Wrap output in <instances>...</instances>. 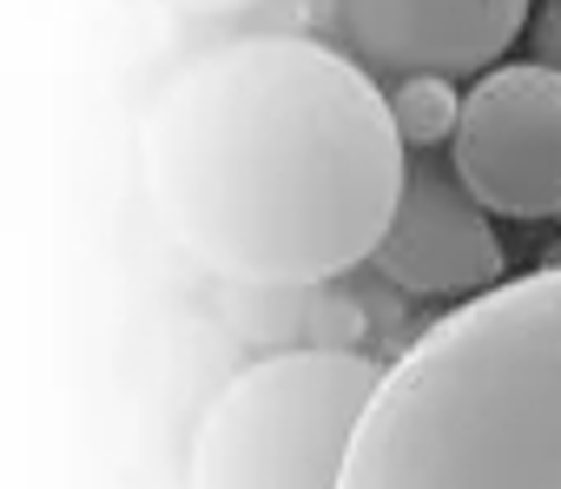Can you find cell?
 <instances>
[{"label": "cell", "mask_w": 561, "mask_h": 489, "mask_svg": "<svg viewBox=\"0 0 561 489\" xmlns=\"http://www.w3.org/2000/svg\"><path fill=\"white\" fill-rule=\"evenodd\" d=\"M377 80L298 34L192 60L146 113L139 166L172 244L257 292H311L364 259L410 185Z\"/></svg>", "instance_id": "obj_1"}, {"label": "cell", "mask_w": 561, "mask_h": 489, "mask_svg": "<svg viewBox=\"0 0 561 489\" xmlns=\"http://www.w3.org/2000/svg\"><path fill=\"white\" fill-rule=\"evenodd\" d=\"M344 489H561V265L469 292L383 364Z\"/></svg>", "instance_id": "obj_2"}, {"label": "cell", "mask_w": 561, "mask_h": 489, "mask_svg": "<svg viewBox=\"0 0 561 489\" xmlns=\"http://www.w3.org/2000/svg\"><path fill=\"white\" fill-rule=\"evenodd\" d=\"M383 364L364 351H277L244 364L198 417L185 489H344Z\"/></svg>", "instance_id": "obj_3"}, {"label": "cell", "mask_w": 561, "mask_h": 489, "mask_svg": "<svg viewBox=\"0 0 561 489\" xmlns=\"http://www.w3.org/2000/svg\"><path fill=\"white\" fill-rule=\"evenodd\" d=\"M449 166L495 218H561V73L489 67L462 100Z\"/></svg>", "instance_id": "obj_4"}, {"label": "cell", "mask_w": 561, "mask_h": 489, "mask_svg": "<svg viewBox=\"0 0 561 489\" xmlns=\"http://www.w3.org/2000/svg\"><path fill=\"white\" fill-rule=\"evenodd\" d=\"M495 212L456 179V166H416L403 198H397V218L377 244V272L397 285V292H489L502 285V238L489 225Z\"/></svg>", "instance_id": "obj_5"}, {"label": "cell", "mask_w": 561, "mask_h": 489, "mask_svg": "<svg viewBox=\"0 0 561 489\" xmlns=\"http://www.w3.org/2000/svg\"><path fill=\"white\" fill-rule=\"evenodd\" d=\"M535 0H344V27L383 73H489Z\"/></svg>", "instance_id": "obj_6"}, {"label": "cell", "mask_w": 561, "mask_h": 489, "mask_svg": "<svg viewBox=\"0 0 561 489\" xmlns=\"http://www.w3.org/2000/svg\"><path fill=\"white\" fill-rule=\"evenodd\" d=\"M390 113H397V133L430 152V146H449L456 126H462V93L449 87V73H403V87L390 93Z\"/></svg>", "instance_id": "obj_7"}, {"label": "cell", "mask_w": 561, "mask_h": 489, "mask_svg": "<svg viewBox=\"0 0 561 489\" xmlns=\"http://www.w3.org/2000/svg\"><path fill=\"white\" fill-rule=\"evenodd\" d=\"M528 41H535V60L561 73V0H541V14H535Z\"/></svg>", "instance_id": "obj_8"}, {"label": "cell", "mask_w": 561, "mask_h": 489, "mask_svg": "<svg viewBox=\"0 0 561 489\" xmlns=\"http://www.w3.org/2000/svg\"><path fill=\"white\" fill-rule=\"evenodd\" d=\"M172 14H244V8H264V0H165Z\"/></svg>", "instance_id": "obj_9"}, {"label": "cell", "mask_w": 561, "mask_h": 489, "mask_svg": "<svg viewBox=\"0 0 561 489\" xmlns=\"http://www.w3.org/2000/svg\"><path fill=\"white\" fill-rule=\"evenodd\" d=\"M541 265H561V244H554V252H548V259H541Z\"/></svg>", "instance_id": "obj_10"}]
</instances>
